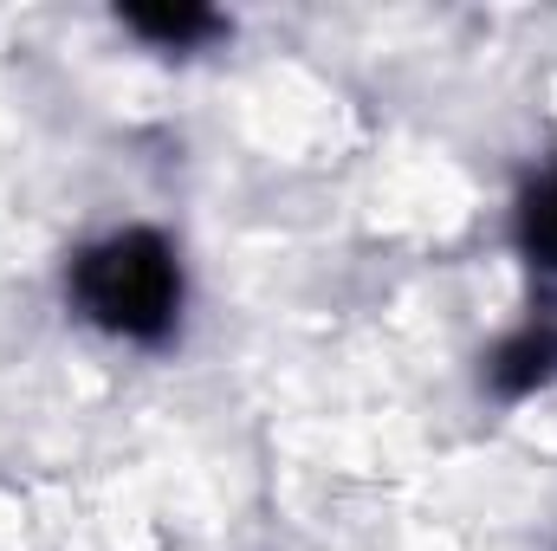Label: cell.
Instances as JSON below:
<instances>
[{
  "mask_svg": "<svg viewBox=\"0 0 557 551\" xmlns=\"http://www.w3.org/2000/svg\"><path fill=\"white\" fill-rule=\"evenodd\" d=\"M519 241H525V254H532L539 267L557 273V169L525 195V208H519Z\"/></svg>",
  "mask_w": 557,
  "mask_h": 551,
  "instance_id": "obj_4",
  "label": "cell"
},
{
  "mask_svg": "<svg viewBox=\"0 0 557 551\" xmlns=\"http://www.w3.org/2000/svg\"><path fill=\"white\" fill-rule=\"evenodd\" d=\"M131 26H137L143 39H156V46H175V52H188L195 39H208L221 20L214 13H201V7H131L124 13Z\"/></svg>",
  "mask_w": 557,
  "mask_h": 551,
  "instance_id": "obj_3",
  "label": "cell"
},
{
  "mask_svg": "<svg viewBox=\"0 0 557 551\" xmlns=\"http://www.w3.org/2000/svg\"><path fill=\"white\" fill-rule=\"evenodd\" d=\"M557 377V338L552 331H525L519 344H506L499 357H493V383L506 390V396H525V390H539V383H552Z\"/></svg>",
  "mask_w": 557,
  "mask_h": 551,
  "instance_id": "obj_2",
  "label": "cell"
},
{
  "mask_svg": "<svg viewBox=\"0 0 557 551\" xmlns=\"http://www.w3.org/2000/svg\"><path fill=\"white\" fill-rule=\"evenodd\" d=\"M72 298L98 331L156 344V338H169V325L182 311V260H175V247L162 234L124 228V234L78 254Z\"/></svg>",
  "mask_w": 557,
  "mask_h": 551,
  "instance_id": "obj_1",
  "label": "cell"
}]
</instances>
